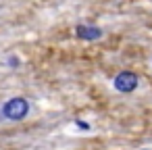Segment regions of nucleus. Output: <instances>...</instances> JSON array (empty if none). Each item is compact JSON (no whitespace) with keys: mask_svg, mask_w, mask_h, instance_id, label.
I'll return each mask as SVG.
<instances>
[{"mask_svg":"<svg viewBox=\"0 0 152 150\" xmlns=\"http://www.w3.org/2000/svg\"><path fill=\"white\" fill-rule=\"evenodd\" d=\"M113 86H115L117 92L129 94V92H133V90L140 86V77H137L133 71H121V73L113 79Z\"/></svg>","mask_w":152,"mask_h":150,"instance_id":"nucleus-2","label":"nucleus"},{"mask_svg":"<svg viewBox=\"0 0 152 150\" xmlns=\"http://www.w3.org/2000/svg\"><path fill=\"white\" fill-rule=\"evenodd\" d=\"M9 65H11V67H13V69H17V67H19V65H21V61H19V59H17V56H9Z\"/></svg>","mask_w":152,"mask_h":150,"instance_id":"nucleus-4","label":"nucleus"},{"mask_svg":"<svg viewBox=\"0 0 152 150\" xmlns=\"http://www.w3.org/2000/svg\"><path fill=\"white\" fill-rule=\"evenodd\" d=\"M77 127H79V129H90V125L83 123V121H77Z\"/></svg>","mask_w":152,"mask_h":150,"instance_id":"nucleus-5","label":"nucleus"},{"mask_svg":"<svg viewBox=\"0 0 152 150\" xmlns=\"http://www.w3.org/2000/svg\"><path fill=\"white\" fill-rule=\"evenodd\" d=\"M75 36L83 42H96L104 36V31H102V27L92 25V23H77L75 25Z\"/></svg>","mask_w":152,"mask_h":150,"instance_id":"nucleus-3","label":"nucleus"},{"mask_svg":"<svg viewBox=\"0 0 152 150\" xmlns=\"http://www.w3.org/2000/svg\"><path fill=\"white\" fill-rule=\"evenodd\" d=\"M0 113H2V117L9 119V121H23L29 115V102L23 96H15V98L7 100L2 104V110Z\"/></svg>","mask_w":152,"mask_h":150,"instance_id":"nucleus-1","label":"nucleus"}]
</instances>
